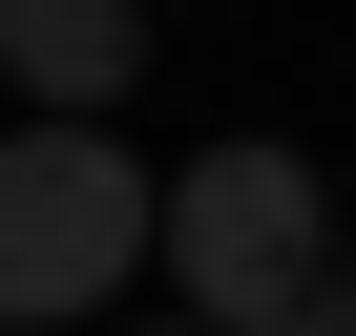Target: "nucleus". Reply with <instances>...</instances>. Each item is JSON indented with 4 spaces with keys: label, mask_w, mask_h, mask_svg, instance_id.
Segmentation results:
<instances>
[{
    "label": "nucleus",
    "mask_w": 356,
    "mask_h": 336,
    "mask_svg": "<svg viewBox=\"0 0 356 336\" xmlns=\"http://www.w3.org/2000/svg\"><path fill=\"white\" fill-rule=\"evenodd\" d=\"M168 294H189V336H356V273H335L314 168H293V147L168 168Z\"/></svg>",
    "instance_id": "f257e3e1"
},
{
    "label": "nucleus",
    "mask_w": 356,
    "mask_h": 336,
    "mask_svg": "<svg viewBox=\"0 0 356 336\" xmlns=\"http://www.w3.org/2000/svg\"><path fill=\"white\" fill-rule=\"evenodd\" d=\"M168 252V190L105 126H0V336H63Z\"/></svg>",
    "instance_id": "f03ea898"
},
{
    "label": "nucleus",
    "mask_w": 356,
    "mask_h": 336,
    "mask_svg": "<svg viewBox=\"0 0 356 336\" xmlns=\"http://www.w3.org/2000/svg\"><path fill=\"white\" fill-rule=\"evenodd\" d=\"M0 84H22L42 126H105L147 84V0H0Z\"/></svg>",
    "instance_id": "7ed1b4c3"
}]
</instances>
